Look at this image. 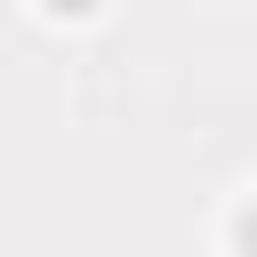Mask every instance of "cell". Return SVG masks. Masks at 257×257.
I'll use <instances>...</instances> for the list:
<instances>
[{"label": "cell", "mask_w": 257, "mask_h": 257, "mask_svg": "<svg viewBox=\"0 0 257 257\" xmlns=\"http://www.w3.org/2000/svg\"><path fill=\"white\" fill-rule=\"evenodd\" d=\"M40 8H48V16H88L96 0H40Z\"/></svg>", "instance_id": "7a4b0ae2"}, {"label": "cell", "mask_w": 257, "mask_h": 257, "mask_svg": "<svg viewBox=\"0 0 257 257\" xmlns=\"http://www.w3.org/2000/svg\"><path fill=\"white\" fill-rule=\"evenodd\" d=\"M233 241H241V257H257V201L241 209V225H233Z\"/></svg>", "instance_id": "6da1fadb"}]
</instances>
